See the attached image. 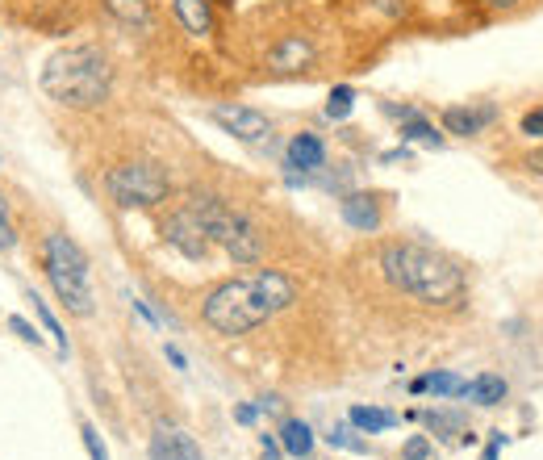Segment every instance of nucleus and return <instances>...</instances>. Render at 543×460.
I'll use <instances>...</instances> for the list:
<instances>
[{
	"instance_id": "obj_11",
	"label": "nucleus",
	"mask_w": 543,
	"mask_h": 460,
	"mask_svg": "<svg viewBox=\"0 0 543 460\" xmlns=\"http://www.w3.org/2000/svg\"><path fill=\"white\" fill-rule=\"evenodd\" d=\"M285 164L293 172H318L326 164V147H322V138L310 134V130H301L289 138V147H285Z\"/></svg>"
},
{
	"instance_id": "obj_14",
	"label": "nucleus",
	"mask_w": 543,
	"mask_h": 460,
	"mask_svg": "<svg viewBox=\"0 0 543 460\" xmlns=\"http://www.w3.org/2000/svg\"><path fill=\"white\" fill-rule=\"evenodd\" d=\"M172 13H176L180 26H184L188 34H197V38L214 34V26H218L214 0H172Z\"/></svg>"
},
{
	"instance_id": "obj_18",
	"label": "nucleus",
	"mask_w": 543,
	"mask_h": 460,
	"mask_svg": "<svg viewBox=\"0 0 543 460\" xmlns=\"http://www.w3.org/2000/svg\"><path fill=\"white\" fill-rule=\"evenodd\" d=\"M351 427H360V431H368V435H381V431H389V427H397L401 419L393 410H381V406H351Z\"/></svg>"
},
{
	"instance_id": "obj_2",
	"label": "nucleus",
	"mask_w": 543,
	"mask_h": 460,
	"mask_svg": "<svg viewBox=\"0 0 543 460\" xmlns=\"http://www.w3.org/2000/svg\"><path fill=\"white\" fill-rule=\"evenodd\" d=\"M381 272L393 289L422 306H460L468 293L464 268L427 243H389L381 251Z\"/></svg>"
},
{
	"instance_id": "obj_31",
	"label": "nucleus",
	"mask_w": 543,
	"mask_h": 460,
	"mask_svg": "<svg viewBox=\"0 0 543 460\" xmlns=\"http://www.w3.org/2000/svg\"><path fill=\"white\" fill-rule=\"evenodd\" d=\"M259 448H264V460H280V444H276V435H259Z\"/></svg>"
},
{
	"instance_id": "obj_12",
	"label": "nucleus",
	"mask_w": 543,
	"mask_h": 460,
	"mask_svg": "<svg viewBox=\"0 0 543 460\" xmlns=\"http://www.w3.org/2000/svg\"><path fill=\"white\" fill-rule=\"evenodd\" d=\"M151 460H201V444L188 431H155L151 435Z\"/></svg>"
},
{
	"instance_id": "obj_16",
	"label": "nucleus",
	"mask_w": 543,
	"mask_h": 460,
	"mask_svg": "<svg viewBox=\"0 0 543 460\" xmlns=\"http://www.w3.org/2000/svg\"><path fill=\"white\" fill-rule=\"evenodd\" d=\"M506 394H510V385H506L502 377H493V373L472 377V381H464V389H460V398L477 402V406H498V402H506Z\"/></svg>"
},
{
	"instance_id": "obj_30",
	"label": "nucleus",
	"mask_w": 543,
	"mask_h": 460,
	"mask_svg": "<svg viewBox=\"0 0 543 460\" xmlns=\"http://www.w3.org/2000/svg\"><path fill=\"white\" fill-rule=\"evenodd\" d=\"M502 444H506V435H502V431H493V435H489V448H485V456H481V460H498Z\"/></svg>"
},
{
	"instance_id": "obj_29",
	"label": "nucleus",
	"mask_w": 543,
	"mask_h": 460,
	"mask_svg": "<svg viewBox=\"0 0 543 460\" xmlns=\"http://www.w3.org/2000/svg\"><path fill=\"white\" fill-rule=\"evenodd\" d=\"M523 134L543 138V109H531V113H527V118H523Z\"/></svg>"
},
{
	"instance_id": "obj_33",
	"label": "nucleus",
	"mask_w": 543,
	"mask_h": 460,
	"mask_svg": "<svg viewBox=\"0 0 543 460\" xmlns=\"http://www.w3.org/2000/svg\"><path fill=\"white\" fill-rule=\"evenodd\" d=\"M168 360H172V364H176V368H188V360H184V356H180V348H168Z\"/></svg>"
},
{
	"instance_id": "obj_15",
	"label": "nucleus",
	"mask_w": 543,
	"mask_h": 460,
	"mask_svg": "<svg viewBox=\"0 0 543 460\" xmlns=\"http://www.w3.org/2000/svg\"><path fill=\"white\" fill-rule=\"evenodd\" d=\"M101 9L126 30H151L155 26V9L151 0H101Z\"/></svg>"
},
{
	"instance_id": "obj_10",
	"label": "nucleus",
	"mask_w": 543,
	"mask_h": 460,
	"mask_svg": "<svg viewBox=\"0 0 543 460\" xmlns=\"http://www.w3.org/2000/svg\"><path fill=\"white\" fill-rule=\"evenodd\" d=\"M339 214L351 230H360V235H372V230H381V222H385L381 201H376L372 193H347L339 201Z\"/></svg>"
},
{
	"instance_id": "obj_7",
	"label": "nucleus",
	"mask_w": 543,
	"mask_h": 460,
	"mask_svg": "<svg viewBox=\"0 0 543 460\" xmlns=\"http://www.w3.org/2000/svg\"><path fill=\"white\" fill-rule=\"evenodd\" d=\"M163 239H168L184 260H193V264L209 260V235H205L201 218L188 210V201L180 205V210H172L168 218H163Z\"/></svg>"
},
{
	"instance_id": "obj_22",
	"label": "nucleus",
	"mask_w": 543,
	"mask_h": 460,
	"mask_svg": "<svg viewBox=\"0 0 543 460\" xmlns=\"http://www.w3.org/2000/svg\"><path fill=\"white\" fill-rule=\"evenodd\" d=\"M30 302H34V314L42 318V327H46V335H55V343H59V352H67V331L59 327V318H55L51 310H46V302H42V297H38V293H30Z\"/></svg>"
},
{
	"instance_id": "obj_20",
	"label": "nucleus",
	"mask_w": 543,
	"mask_h": 460,
	"mask_svg": "<svg viewBox=\"0 0 543 460\" xmlns=\"http://www.w3.org/2000/svg\"><path fill=\"white\" fill-rule=\"evenodd\" d=\"M401 143H422V147H439L443 143V134L431 126V122H422L418 113H410L406 122H401Z\"/></svg>"
},
{
	"instance_id": "obj_32",
	"label": "nucleus",
	"mask_w": 543,
	"mask_h": 460,
	"mask_svg": "<svg viewBox=\"0 0 543 460\" xmlns=\"http://www.w3.org/2000/svg\"><path fill=\"white\" fill-rule=\"evenodd\" d=\"M255 414H259L255 406H239V410H234V419H239L243 427H251V423H255Z\"/></svg>"
},
{
	"instance_id": "obj_13",
	"label": "nucleus",
	"mask_w": 543,
	"mask_h": 460,
	"mask_svg": "<svg viewBox=\"0 0 543 460\" xmlns=\"http://www.w3.org/2000/svg\"><path fill=\"white\" fill-rule=\"evenodd\" d=\"M493 118H498V109H493V105H481V109H472V105H452V109H443V130L468 138V134H481Z\"/></svg>"
},
{
	"instance_id": "obj_17",
	"label": "nucleus",
	"mask_w": 543,
	"mask_h": 460,
	"mask_svg": "<svg viewBox=\"0 0 543 460\" xmlns=\"http://www.w3.org/2000/svg\"><path fill=\"white\" fill-rule=\"evenodd\" d=\"M276 444L285 448L289 456H301V460H305V456L314 452V431H310V423H305V419H285V423H280Z\"/></svg>"
},
{
	"instance_id": "obj_19",
	"label": "nucleus",
	"mask_w": 543,
	"mask_h": 460,
	"mask_svg": "<svg viewBox=\"0 0 543 460\" xmlns=\"http://www.w3.org/2000/svg\"><path fill=\"white\" fill-rule=\"evenodd\" d=\"M460 389L464 381L456 373H427V377H418L410 381V394H435V398H460Z\"/></svg>"
},
{
	"instance_id": "obj_9",
	"label": "nucleus",
	"mask_w": 543,
	"mask_h": 460,
	"mask_svg": "<svg viewBox=\"0 0 543 460\" xmlns=\"http://www.w3.org/2000/svg\"><path fill=\"white\" fill-rule=\"evenodd\" d=\"M209 118H214L230 138H239V143H264V138L272 134V122L259 109H247V105H214Z\"/></svg>"
},
{
	"instance_id": "obj_25",
	"label": "nucleus",
	"mask_w": 543,
	"mask_h": 460,
	"mask_svg": "<svg viewBox=\"0 0 543 460\" xmlns=\"http://www.w3.org/2000/svg\"><path fill=\"white\" fill-rule=\"evenodd\" d=\"M80 435H84L88 460H113V456H109V448H105V440H101V431L92 427V423H84V427H80Z\"/></svg>"
},
{
	"instance_id": "obj_3",
	"label": "nucleus",
	"mask_w": 543,
	"mask_h": 460,
	"mask_svg": "<svg viewBox=\"0 0 543 460\" xmlns=\"http://www.w3.org/2000/svg\"><path fill=\"white\" fill-rule=\"evenodd\" d=\"M42 92L63 109L92 113L113 97V59L92 42L63 46L42 63Z\"/></svg>"
},
{
	"instance_id": "obj_6",
	"label": "nucleus",
	"mask_w": 543,
	"mask_h": 460,
	"mask_svg": "<svg viewBox=\"0 0 543 460\" xmlns=\"http://www.w3.org/2000/svg\"><path fill=\"white\" fill-rule=\"evenodd\" d=\"M105 193L117 210H151V205L168 201L172 180L151 159H126L105 172Z\"/></svg>"
},
{
	"instance_id": "obj_23",
	"label": "nucleus",
	"mask_w": 543,
	"mask_h": 460,
	"mask_svg": "<svg viewBox=\"0 0 543 460\" xmlns=\"http://www.w3.org/2000/svg\"><path fill=\"white\" fill-rule=\"evenodd\" d=\"M427 427H431L435 435H439V431H456L464 444L472 440V435H464V419H460V414H435V410H431V414H427Z\"/></svg>"
},
{
	"instance_id": "obj_35",
	"label": "nucleus",
	"mask_w": 543,
	"mask_h": 460,
	"mask_svg": "<svg viewBox=\"0 0 543 460\" xmlns=\"http://www.w3.org/2000/svg\"><path fill=\"white\" fill-rule=\"evenodd\" d=\"M531 168H539V172H543V155H531Z\"/></svg>"
},
{
	"instance_id": "obj_21",
	"label": "nucleus",
	"mask_w": 543,
	"mask_h": 460,
	"mask_svg": "<svg viewBox=\"0 0 543 460\" xmlns=\"http://www.w3.org/2000/svg\"><path fill=\"white\" fill-rule=\"evenodd\" d=\"M356 109V88H347V84H339L335 92H330V101H326V118H335V122H343L347 113Z\"/></svg>"
},
{
	"instance_id": "obj_8",
	"label": "nucleus",
	"mask_w": 543,
	"mask_h": 460,
	"mask_svg": "<svg viewBox=\"0 0 543 460\" xmlns=\"http://www.w3.org/2000/svg\"><path fill=\"white\" fill-rule=\"evenodd\" d=\"M268 72L272 76H301V72H314L318 51H314V38L310 34H280L268 46Z\"/></svg>"
},
{
	"instance_id": "obj_1",
	"label": "nucleus",
	"mask_w": 543,
	"mask_h": 460,
	"mask_svg": "<svg viewBox=\"0 0 543 460\" xmlns=\"http://www.w3.org/2000/svg\"><path fill=\"white\" fill-rule=\"evenodd\" d=\"M293 302H297L293 276L276 272V268H259L251 276H239V281L218 285L205 297L201 318H205V327H214L218 335L239 339V335H251L255 327H264L280 310H289Z\"/></svg>"
},
{
	"instance_id": "obj_4",
	"label": "nucleus",
	"mask_w": 543,
	"mask_h": 460,
	"mask_svg": "<svg viewBox=\"0 0 543 460\" xmlns=\"http://www.w3.org/2000/svg\"><path fill=\"white\" fill-rule=\"evenodd\" d=\"M38 260H42V272H46V281H51L55 297L63 302V310L76 314V318H92V310H97V293H92L88 251L67 235V230H46L42 247H38Z\"/></svg>"
},
{
	"instance_id": "obj_5",
	"label": "nucleus",
	"mask_w": 543,
	"mask_h": 460,
	"mask_svg": "<svg viewBox=\"0 0 543 460\" xmlns=\"http://www.w3.org/2000/svg\"><path fill=\"white\" fill-rule=\"evenodd\" d=\"M188 210L201 218L209 243H218L234 264H259L264 260V235H259V226L243 210H234L230 201H222L214 193H193L188 197Z\"/></svg>"
},
{
	"instance_id": "obj_26",
	"label": "nucleus",
	"mask_w": 543,
	"mask_h": 460,
	"mask_svg": "<svg viewBox=\"0 0 543 460\" xmlns=\"http://www.w3.org/2000/svg\"><path fill=\"white\" fill-rule=\"evenodd\" d=\"M326 440L335 448H347V452H368V440H356V431H351V427H335Z\"/></svg>"
},
{
	"instance_id": "obj_27",
	"label": "nucleus",
	"mask_w": 543,
	"mask_h": 460,
	"mask_svg": "<svg viewBox=\"0 0 543 460\" xmlns=\"http://www.w3.org/2000/svg\"><path fill=\"white\" fill-rule=\"evenodd\" d=\"M431 452H435V444L427 440V435H414V440L401 444V456L406 460H431Z\"/></svg>"
},
{
	"instance_id": "obj_34",
	"label": "nucleus",
	"mask_w": 543,
	"mask_h": 460,
	"mask_svg": "<svg viewBox=\"0 0 543 460\" xmlns=\"http://www.w3.org/2000/svg\"><path fill=\"white\" fill-rule=\"evenodd\" d=\"M485 5H493V9H510V5H518V0H485Z\"/></svg>"
},
{
	"instance_id": "obj_28",
	"label": "nucleus",
	"mask_w": 543,
	"mask_h": 460,
	"mask_svg": "<svg viewBox=\"0 0 543 460\" xmlns=\"http://www.w3.org/2000/svg\"><path fill=\"white\" fill-rule=\"evenodd\" d=\"M9 331H13L17 339H26V343H34V348H38V343H42V335H38V331H34V327H30V322H26V318H21V314H13V318H9Z\"/></svg>"
},
{
	"instance_id": "obj_24",
	"label": "nucleus",
	"mask_w": 543,
	"mask_h": 460,
	"mask_svg": "<svg viewBox=\"0 0 543 460\" xmlns=\"http://www.w3.org/2000/svg\"><path fill=\"white\" fill-rule=\"evenodd\" d=\"M13 247H17V226H13L5 193H0V251H13Z\"/></svg>"
}]
</instances>
